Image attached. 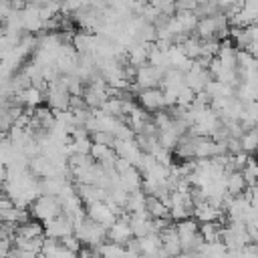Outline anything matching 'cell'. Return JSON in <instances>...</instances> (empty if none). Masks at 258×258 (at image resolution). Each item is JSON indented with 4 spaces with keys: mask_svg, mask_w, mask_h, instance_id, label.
I'll list each match as a JSON object with an SVG mask.
<instances>
[{
    "mask_svg": "<svg viewBox=\"0 0 258 258\" xmlns=\"http://www.w3.org/2000/svg\"><path fill=\"white\" fill-rule=\"evenodd\" d=\"M89 137H91V141H93V143H105V145H111V143H113V133L103 131V129H99V131L91 133Z\"/></svg>",
    "mask_w": 258,
    "mask_h": 258,
    "instance_id": "4fadbf2b",
    "label": "cell"
},
{
    "mask_svg": "<svg viewBox=\"0 0 258 258\" xmlns=\"http://www.w3.org/2000/svg\"><path fill=\"white\" fill-rule=\"evenodd\" d=\"M137 103L141 109L145 111H159V109H165L163 105V91L161 87H147V89H141L137 95Z\"/></svg>",
    "mask_w": 258,
    "mask_h": 258,
    "instance_id": "3957f363",
    "label": "cell"
},
{
    "mask_svg": "<svg viewBox=\"0 0 258 258\" xmlns=\"http://www.w3.org/2000/svg\"><path fill=\"white\" fill-rule=\"evenodd\" d=\"M220 30V26H218V20H216V14H212V16H202V18H198V24H196V36L198 38H216V32Z\"/></svg>",
    "mask_w": 258,
    "mask_h": 258,
    "instance_id": "52a82bcc",
    "label": "cell"
},
{
    "mask_svg": "<svg viewBox=\"0 0 258 258\" xmlns=\"http://www.w3.org/2000/svg\"><path fill=\"white\" fill-rule=\"evenodd\" d=\"M161 79H163V69H157L149 62L137 67L135 71V77L133 81L141 87V89H147V87H159L161 85Z\"/></svg>",
    "mask_w": 258,
    "mask_h": 258,
    "instance_id": "7a4b0ae2",
    "label": "cell"
},
{
    "mask_svg": "<svg viewBox=\"0 0 258 258\" xmlns=\"http://www.w3.org/2000/svg\"><path fill=\"white\" fill-rule=\"evenodd\" d=\"M129 238H133V234H131V226H129L127 220L117 218V220L107 228V240H111V242L125 244Z\"/></svg>",
    "mask_w": 258,
    "mask_h": 258,
    "instance_id": "8992f818",
    "label": "cell"
},
{
    "mask_svg": "<svg viewBox=\"0 0 258 258\" xmlns=\"http://www.w3.org/2000/svg\"><path fill=\"white\" fill-rule=\"evenodd\" d=\"M107 97H109V95H107V91H103V89H93V87L83 89V101H85V105H87L89 109L101 107Z\"/></svg>",
    "mask_w": 258,
    "mask_h": 258,
    "instance_id": "9c48e42d",
    "label": "cell"
},
{
    "mask_svg": "<svg viewBox=\"0 0 258 258\" xmlns=\"http://www.w3.org/2000/svg\"><path fill=\"white\" fill-rule=\"evenodd\" d=\"M177 139H179V135L173 129H159L157 131V143L165 149H173L177 145Z\"/></svg>",
    "mask_w": 258,
    "mask_h": 258,
    "instance_id": "7c38bea8",
    "label": "cell"
},
{
    "mask_svg": "<svg viewBox=\"0 0 258 258\" xmlns=\"http://www.w3.org/2000/svg\"><path fill=\"white\" fill-rule=\"evenodd\" d=\"M256 145H258V133H256L254 127H250V129H246V131L240 135V147H242L244 151H248V153H254Z\"/></svg>",
    "mask_w": 258,
    "mask_h": 258,
    "instance_id": "8fae6325",
    "label": "cell"
},
{
    "mask_svg": "<svg viewBox=\"0 0 258 258\" xmlns=\"http://www.w3.org/2000/svg\"><path fill=\"white\" fill-rule=\"evenodd\" d=\"M42 226H44V236H48V238H56L58 240V238H62L67 234H73V222L64 214H58V216L42 222Z\"/></svg>",
    "mask_w": 258,
    "mask_h": 258,
    "instance_id": "277c9868",
    "label": "cell"
},
{
    "mask_svg": "<svg viewBox=\"0 0 258 258\" xmlns=\"http://www.w3.org/2000/svg\"><path fill=\"white\" fill-rule=\"evenodd\" d=\"M89 155H91L95 161H103V159H111V157H115V151H113L111 145H105V143H91Z\"/></svg>",
    "mask_w": 258,
    "mask_h": 258,
    "instance_id": "30bf717a",
    "label": "cell"
},
{
    "mask_svg": "<svg viewBox=\"0 0 258 258\" xmlns=\"http://www.w3.org/2000/svg\"><path fill=\"white\" fill-rule=\"evenodd\" d=\"M159 238H161V252L159 254H165V256H175V254H181V246H179V236L175 232V226H167L165 230L159 232Z\"/></svg>",
    "mask_w": 258,
    "mask_h": 258,
    "instance_id": "5b68a950",
    "label": "cell"
},
{
    "mask_svg": "<svg viewBox=\"0 0 258 258\" xmlns=\"http://www.w3.org/2000/svg\"><path fill=\"white\" fill-rule=\"evenodd\" d=\"M28 212L34 220H40V222H46L54 216L60 214V202L56 196H46V194H40L38 198H34L30 204H28Z\"/></svg>",
    "mask_w": 258,
    "mask_h": 258,
    "instance_id": "6da1fadb",
    "label": "cell"
},
{
    "mask_svg": "<svg viewBox=\"0 0 258 258\" xmlns=\"http://www.w3.org/2000/svg\"><path fill=\"white\" fill-rule=\"evenodd\" d=\"M224 185H226V194H230V196H238L248 187L242 171H238V169H234L228 175H224Z\"/></svg>",
    "mask_w": 258,
    "mask_h": 258,
    "instance_id": "ba28073f",
    "label": "cell"
}]
</instances>
